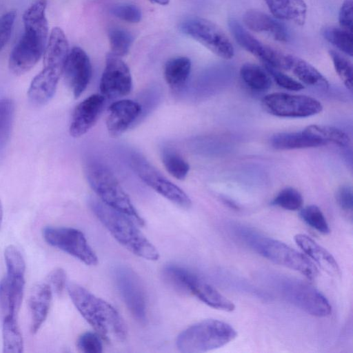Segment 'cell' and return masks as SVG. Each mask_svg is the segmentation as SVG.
<instances>
[{
    "label": "cell",
    "mask_w": 353,
    "mask_h": 353,
    "mask_svg": "<svg viewBox=\"0 0 353 353\" xmlns=\"http://www.w3.org/2000/svg\"><path fill=\"white\" fill-rule=\"evenodd\" d=\"M46 0H35L24 12V32L10 52V71L21 75L32 68L44 53L48 42Z\"/></svg>",
    "instance_id": "cell-1"
},
{
    "label": "cell",
    "mask_w": 353,
    "mask_h": 353,
    "mask_svg": "<svg viewBox=\"0 0 353 353\" xmlns=\"http://www.w3.org/2000/svg\"><path fill=\"white\" fill-rule=\"evenodd\" d=\"M66 288L79 312L101 337L116 342L125 339V324L111 304L77 283H68Z\"/></svg>",
    "instance_id": "cell-2"
},
{
    "label": "cell",
    "mask_w": 353,
    "mask_h": 353,
    "mask_svg": "<svg viewBox=\"0 0 353 353\" xmlns=\"http://www.w3.org/2000/svg\"><path fill=\"white\" fill-rule=\"evenodd\" d=\"M88 203L97 218L125 248L144 259H159V253L156 247L139 230L131 217L110 208L99 198H90Z\"/></svg>",
    "instance_id": "cell-3"
},
{
    "label": "cell",
    "mask_w": 353,
    "mask_h": 353,
    "mask_svg": "<svg viewBox=\"0 0 353 353\" xmlns=\"http://www.w3.org/2000/svg\"><path fill=\"white\" fill-rule=\"evenodd\" d=\"M234 232L249 247L268 260L297 271L307 279L316 277V265L306 256L285 243L243 225L235 226Z\"/></svg>",
    "instance_id": "cell-4"
},
{
    "label": "cell",
    "mask_w": 353,
    "mask_h": 353,
    "mask_svg": "<svg viewBox=\"0 0 353 353\" xmlns=\"http://www.w3.org/2000/svg\"><path fill=\"white\" fill-rule=\"evenodd\" d=\"M87 180L98 198L110 208L131 217L137 223L144 221L112 172L104 164L91 161L85 166Z\"/></svg>",
    "instance_id": "cell-5"
},
{
    "label": "cell",
    "mask_w": 353,
    "mask_h": 353,
    "mask_svg": "<svg viewBox=\"0 0 353 353\" xmlns=\"http://www.w3.org/2000/svg\"><path fill=\"white\" fill-rule=\"evenodd\" d=\"M268 282L288 302L318 317L329 316L332 307L326 297L310 284L300 279L283 275H267Z\"/></svg>",
    "instance_id": "cell-6"
},
{
    "label": "cell",
    "mask_w": 353,
    "mask_h": 353,
    "mask_svg": "<svg viewBox=\"0 0 353 353\" xmlns=\"http://www.w3.org/2000/svg\"><path fill=\"white\" fill-rule=\"evenodd\" d=\"M237 336L228 323L216 319L198 322L183 330L176 339V347L181 352L198 353L219 348Z\"/></svg>",
    "instance_id": "cell-7"
},
{
    "label": "cell",
    "mask_w": 353,
    "mask_h": 353,
    "mask_svg": "<svg viewBox=\"0 0 353 353\" xmlns=\"http://www.w3.org/2000/svg\"><path fill=\"white\" fill-rule=\"evenodd\" d=\"M164 280L175 290L191 294L216 310L232 312L235 305L216 288L186 268L170 264L163 270Z\"/></svg>",
    "instance_id": "cell-8"
},
{
    "label": "cell",
    "mask_w": 353,
    "mask_h": 353,
    "mask_svg": "<svg viewBox=\"0 0 353 353\" xmlns=\"http://www.w3.org/2000/svg\"><path fill=\"white\" fill-rule=\"evenodd\" d=\"M130 165L136 174L157 193L180 208H190L192 202L188 195L163 175L144 157L133 154L130 157Z\"/></svg>",
    "instance_id": "cell-9"
},
{
    "label": "cell",
    "mask_w": 353,
    "mask_h": 353,
    "mask_svg": "<svg viewBox=\"0 0 353 353\" xmlns=\"http://www.w3.org/2000/svg\"><path fill=\"white\" fill-rule=\"evenodd\" d=\"M180 29L219 57L224 59L233 57L232 44L222 30L212 21L193 17L181 23Z\"/></svg>",
    "instance_id": "cell-10"
},
{
    "label": "cell",
    "mask_w": 353,
    "mask_h": 353,
    "mask_svg": "<svg viewBox=\"0 0 353 353\" xmlns=\"http://www.w3.org/2000/svg\"><path fill=\"white\" fill-rule=\"evenodd\" d=\"M45 241L50 245L68 253L88 265H96L98 257L83 233L75 228L46 227Z\"/></svg>",
    "instance_id": "cell-11"
},
{
    "label": "cell",
    "mask_w": 353,
    "mask_h": 353,
    "mask_svg": "<svg viewBox=\"0 0 353 353\" xmlns=\"http://www.w3.org/2000/svg\"><path fill=\"white\" fill-rule=\"evenodd\" d=\"M261 104L269 114L279 117H307L321 112L323 109L322 104L312 97L284 92L265 96Z\"/></svg>",
    "instance_id": "cell-12"
},
{
    "label": "cell",
    "mask_w": 353,
    "mask_h": 353,
    "mask_svg": "<svg viewBox=\"0 0 353 353\" xmlns=\"http://www.w3.org/2000/svg\"><path fill=\"white\" fill-rule=\"evenodd\" d=\"M113 277L118 291L127 308L139 322L147 319V300L142 282L131 268L117 265L113 270Z\"/></svg>",
    "instance_id": "cell-13"
},
{
    "label": "cell",
    "mask_w": 353,
    "mask_h": 353,
    "mask_svg": "<svg viewBox=\"0 0 353 353\" xmlns=\"http://www.w3.org/2000/svg\"><path fill=\"white\" fill-rule=\"evenodd\" d=\"M101 94L114 99L128 95L132 89L130 69L121 57L109 52L99 83Z\"/></svg>",
    "instance_id": "cell-14"
},
{
    "label": "cell",
    "mask_w": 353,
    "mask_h": 353,
    "mask_svg": "<svg viewBox=\"0 0 353 353\" xmlns=\"http://www.w3.org/2000/svg\"><path fill=\"white\" fill-rule=\"evenodd\" d=\"M228 26L236 41L243 48L263 61L266 65L278 70H289V54L263 43L234 19L229 20Z\"/></svg>",
    "instance_id": "cell-15"
},
{
    "label": "cell",
    "mask_w": 353,
    "mask_h": 353,
    "mask_svg": "<svg viewBox=\"0 0 353 353\" xmlns=\"http://www.w3.org/2000/svg\"><path fill=\"white\" fill-rule=\"evenodd\" d=\"M62 74L74 97L77 99L86 89L92 76L90 58L82 48L74 47L69 51Z\"/></svg>",
    "instance_id": "cell-16"
},
{
    "label": "cell",
    "mask_w": 353,
    "mask_h": 353,
    "mask_svg": "<svg viewBox=\"0 0 353 353\" xmlns=\"http://www.w3.org/2000/svg\"><path fill=\"white\" fill-rule=\"evenodd\" d=\"M105 100L101 94H94L76 106L69 128L72 137H80L95 125L103 110Z\"/></svg>",
    "instance_id": "cell-17"
},
{
    "label": "cell",
    "mask_w": 353,
    "mask_h": 353,
    "mask_svg": "<svg viewBox=\"0 0 353 353\" xmlns=\"http://www.w3.org/2000/svg\"><path fill=\"white\" fill-rule=\"evenodd\" d=\"M141 105L130 99L112 103L108 108L106 128L109 134L117 137L124 133L140 117Z\"/></svg>",
    "instance_id": "cell-18"
},
{
    "label": "cell",
    "mask_w": 353,
    "mask_h": 353,
    "mask_svg": "<svg viewBox=\"0 0 353 353\" xmlns=\"http://www.w3.org/2000/svg\"><path fill=\"white\" fill-rule=\"evenodd\" d=\"M63 68L43 64L42 70L32 80L28 90L29 101L36 106L48 103L54 96Z\"/></svg>",
    "instance_id": "cell-19"
},
{
    "label": "cell",
    "mask_w": 353,
    "mask_h": 353,
    "mask_svg": "<svg viewBox=\"0 0 353 353\" xmlns=\"http://www.w3.org/2000/svg\"><path fill=\"white\" fill-rule=\"evenodd\" d=\"M243 19L245 25L254 32L268 34L281 42L288 40L289 35L285 26L266 13L250 10L244 14Z\"/></svg>",
    "instance_id": "cell-20"
},
{
    "label": "cell",
    "mask_w": 353,
    "mask_h": 353,
    "mask_svg": "<svg viewBox=\"0 0 353 353\" xmlns=\"http://www.w3.org/2000/svg\"><path fill=\"white\" fill-rule=\"evenodd\" d=\"M52 290L47 283L36 285L30 294L28 305L31 314L30 331L35 334L45 321L50 306Z\"/></svg>",
    "instance_id": "cell-21"
},
{
    "label": "cell",
    "mask_w": 353,
    "mask_h": 353,
    "mask_svg": "<svg viewBox=\"0 0 353 353\" xmlns=\"http://www.w3.org/2000/svg\"><path fill=\"white\" fill-rule=\"evenodd\" d=\"M297 245L325 272L332 276L340 274L339 265L325 248L306 234H298L294 236Z\"/></svg>",
    "instance_id": "cell-22"
},
{
    "label": "cell",
    "mask_w": 353,
    "mask_h": 353,
    "mask_svg": "<svg viewBox=\"0 0 353 353\" xmlns=\"http://www.w3.org/2000/svg\"><path fill=\"white\" fill-rule=\"evenodd\" d=\"M274 17L299 26L305 21L307 6L303 0H265Z\"/></svg>",
    "instance_id": "cell-23"
},
{
    "label": "cell",
    "mask_w": 353,
    "mask_h": 353,
    "mask_svg": "<svg viewBox=\"0 0 353 353\" xmlns=\"http://www.w3.org/2000/svg\"><path fill=\"white\" fill-rule=\"evenodd\" d=\"M272 146L276 150H293L315 148L325 145L320 139L303 130L301 132H279L270 139Z\"/></svg>",
    "instance_id": "cell-24"
},
{
    "label": "cell",
    "mask_w": 353,
    "mask_h": 353,
    "mask_svg": "<svg viewBox=\"0 0 353 353\" xmlns=\"http://www.w3.org/2000/svg\"><path fill=\"white\" fill-rule=\"evenodd\" d=\"M289 70L303 83L313 88L326 90L329 83L325 77L314 66L299 57L289 54Z\"/></svg>",
    "instance_id": "cell-25"
},
{
    "label": "cell",
    "mask_w": 353,
    "mask_h": 353,
    "mask_svg": "<svg viewBox=\"0 0 353 353\" xmlns=\"http://www.w3.org/2000/svg\"><path fill=\"white\" fill-rule=\"evenodd\" d=\"M191 71V61L185 57H176L167 61L164 77L167 84L174 90L184 87Z\"/></svg>",
    "instance_id": "cell-26"
},
{
    "label": "cell",
    "mask_w": 353,
    "mask_h": 353,
    "mask_svg": "<svg viewBox=\"0 0 353 353\" xmlns=\"http://www.w3.org/2000/svg\"><path fill=\"white\" fill-rule=\"evenodd\" d=\"M2 323L3 352L21 353L23 350V341L16 316H6L3 318Z\"/></svg>",
    "instance_id": "cell-27"
},
{
    "label": "cell",
    "mask_w": 353,
    "mask_h": 353,
    "mask_svg": "<svg viewBox=\"0 0 353 353\" xmlns=\"http://www.w3.org/2000/svg\"><path fill=\"white\" fill-rule=\"evenodd\" d=\"M240 76L247 86L253 90H268L272 84L269 73L259 65L246 63L240 69Z\"/></svg>",
    "instance_id": "cell-28"
},
{
    "label": "cell",
    "mask_w": 353,
    "mask_h": 353,
    "mask_svg": "<svg viewBox=\"0 0 353 353\" xmlns=\"http://www.w3.org/2000/svg\"><path fill=\"white\" fill-rule=\"evenodd\" d=\"M161 154L165 170L176 179H185L189 172L190 165L183 157L175 150L169 147L163 148Z\"/></svg>",
    "instance_id": "cell-29"
},
{
    "label": "cell",
    "mask_w": 353,
    "mask_h": 353,
    "mask_svg": "<svg viewBox=\"0 0 353 353\" xmlns=\"http://www.w3.org/2000/svg\"><path fill=\"white\" fill-rule=\"evenodd\" d=\"M14 104L10 99L0 100V159L10 139L13 119Z\"/></svg>",
    "instance_id": "cell-30"
},
{
    "label": "cell",
    "mask_w": 353,
    "mask_h": 353,
    "mask_svg": "<svg viewBox=\"0 0 353 353\" xmlns=\"http://www.w3.org/2000/svg\"><path fill=\"white\" fill-rule=\"evenodd\" d=\"M312 136L323 141L325 144L332 142L341 147L348 146L350 143L349 136L343 130L332 126L311 125L304 129Z\"/></svg>",
    "instance_id": "cell-31"
},
{
    "label": "cell",
    "mask_w": 353,
    "mask_h": 353,
    "mask_svg": "<svg viewBox=\"0 0 353 353\" xmlns=\"http://www.w3.org/2000/svg\"><path fill=\"white\" fill-rule=\"evenodd\" d=\"M322 34L324 38L343 52L350 57L353 54L352 32L341 27L330 26L325 28Z\"/></svg>",
    "instance_id": "cell-32"
},
{
    "label": "cell",
    "mask_w": 353,
    "mask_h": 353,
    "mask_svg": "<svg viewBox=\"0 0 353 353\" xmlns=\"http://www.w3.org/2000/svg\"><path fill=\"white\" fill-rule=\"evenodd\" d=\"M108 35L112 54L121 57L128 53L134 41L130 32L121 28L113 27L109 29Z\"/></svg>",
    "instance_id": "cell-33"
},
{
    "label": "cell",
    "mask_w": 353,
    "mask_h": 353,
    "mask_svg": "<svg viewBox=\"0 0 353 353\" xmlns=\"http://www.w3.org/2000/svg\"><path fill=\"white\" fill-rule=\"evenodd\" d=\"M300 216L306 224L319 233L327 234L330 232L327 220L318 206H305L301 210Z\"/></svg>",
    "instance_id": "cell-34"
},
{
    "label": "cell",
    "mask_w": 353,
    "mask_h": 353,
    "mask_svg": "<svg viewBox=\"0 0 353 353\" xmlns=\"http://www.w3.org/2000/svg\"><path fill=\"white\" fill-rule=\"evenodd\" d=\"M303 203L301 194L292 187L281 190L272 201V205L291 211L301 209Z\"/></svg>",
    "instance_id": "cell-35"
},
{
    "label": "cell",
    "mask_w": 353,
    "mask_h": 353,
    "mask_svg": "<svg viewBox=\"0 0 353 353\" xmlns=\"http://www.w3.org/2000/svg\"><path fill=\"white\" fill-rule=\"evenodd\" d=\"M329 54L338 76L346 88L352 90L353 71L351 61L334 50H330Z\"/></svg>",
    "instance_id": "cell-36"
},
{
    "label": "cell",
    "mask_w": 353,
    "mask_h": 353,
    "mask_svg": "<svg viewBox=\"0 0 353 353\" xmlns=\"http://www.w3.org/2000/svg\"><path fill=\"white\" fill-rule=\"evenodd\" d=\"M110 12L115 17L128 23H138L142 17L140 8L133 4L114 5L111 8Z\"/></svg>",
    "instance_id": "cell-37"
},
{
    "label": "cell",
    "mask_w": 353,
    "mask_h": 353,
    "mask_svg": "<svg viewBox=\"0 0 353 353\" xmlns=\"http://www.w3.org/2000/svg\"><path fill=\"white\" fill-rule=\"evenodd\" d=\"M77 347L83 353H101L103 351L101 336L97 333L85 332L79 336Z\"/></svg>",
    "instance_id": "cell-38"
},
{
    "label": "cell",
    "mask_w": 353,
    "mask_h": 353,
    "mask_svg": "<svg viewBox=\"0 0 353 353\" xmlns=\"http://www.w3.org/2000/svg\"><path fill=\"white\" fill-rule=\"evenodd\" d=\"M267 72L272 77L274 81L280 87L292 91H298L304 88L303 85L278 69L265 65Z\"/></svg>",
    "instance_id": "cell-39"
},
{
    "label": "cell",
    "mask_w": 353,
    "mask_h": 353,
    "mask_svg": "<svg viewBox=\"0 0 353 353\" xmlns=\"http://www.w3.org/2000/svg\"><path fill=\"white\" fill-rule=\"evenodd\" d=\"M15 18L14 10H10L0 17V51L10 37Z\"/></svg>",
    "instance_id": "cell-40"
},
{
    "label": "cell",
    "mask_w": 353,
    "mask_h": 353,
    "mask_svg": "<svg viewBox=\"0 0 353 353\" xmlns=\"http://www.w3.org/2000/svg\"><path fill=\"white\" fill-rule=\"evenodd\" d=\"M66 273L62 268H56L47 277V283L57 294L61 295L67 286Z\"/></svg>",
    "instance_id": "cell-41"
},
{
    "label": "cell",
    "mask_w": 353,
    "mask_h": 353,
    "mask_svg": "<svg viewBox=\"0 0 353 353\" xmlns=\"http://www.w3.org/2000/svg\"><path fill=\"white\" fill-rule=\"evenodd\" d=\"M339 206L345 212L352 213L353 208V193L351 186L344 185L339 188L335 194Z\"/></svg>",
    "instance_id": "cell-42"
},
{
    "label": "cell",
    "mask_w": 353,
    "mask_h": 353,
    "mask_svg": "<svg viewBox=\"0 0 353 353\" xmlns=\"http://www.w3.org/2000/svg\"><path fill=\"white\" fill-rule=\"evenodd\" d=\"M339 21L341 28L352 32V0H345L339 10Z\"/></svg>",
    "instance_id": "cell-43"
},
{
    "label": "cell",
    "mask_w": 353,
    "mask_h": 353,
    "mask_svg": "<svg viewBox=\"0 0 353 353\" xmlns=\"http://www.w3.org/2000/svg\"><path fill=\"white\" fill-rule=\"evenodd\" d=\"M152 3L161 5V6H166L169 3L170 0H148Z\"/></svg>",
    "instance_id": "cell-44"
},
{
    "label": "cell",
    "mask_w": 353,
    "mask_h": 353,
    "mask_svg": "<svg viewBox=\"0 0 353 353\" xmlns=\"http://www.w3.org/2000/svg\"><path fill=\"white\" fill-rule=\"evenodd\" d=\"M2 222H3V208H2L1 202L0 201V229L2 225Z\"/></svg>",
    "instance_id": "cell-45"
}]
</instances>
